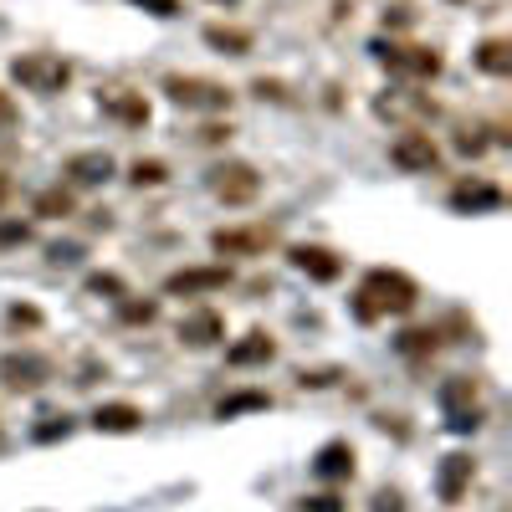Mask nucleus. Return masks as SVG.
<instances>
[{
    "label": "nucleus",
    "instance_id": "13",
    "mask_svg": "<svg viewBox=\"0 0 512 512\" xmlns=\"http://www.w3.org/2000/svg\"><path fill=\"white\" fill-rule=\"evenodd\" d=\"M139 425H144V410L128 400H108L93 410V431H103V436H134Z\"/></svg>",
    "mask_w": 512,
    "mask_h": 512
},
{
    "label": "nucleus",
    "instance_id": "42",
    "mask_svg": "<svg viewBox=\"0 0 512 512\" xmlns=\"http://www.w3.org/2000/svg\"><path fill=\"white\" fill-rule=\"evenodd\" d=\"M451 6H461V0H451Z\"/></svg>",
    "mask_w": 512,
    "mask_h": 512
},
{
    "label": "nucleus",
    "instance_id": "23",
    "mask_svg": "<svg viewBox=\"0 0 512 512\" xmlns=\"http://www.w3.org/2000/svg\"><path fill=\"white\" fill-rule=\"evenodd\" d=\"M395 349H400L405 359H431V354L441 349V333H436V328H405V333L395 338Z\"/></svg>",
    "mask_w": 512,
    "mask_h": 512
},
{
    "label": "nucleus",
    "instance_id": "37",
    "mask_svg": "<svg viewBox=\"0 0 512 512\" xmlns=\"http://www.w3.org/2000/svg\"><path fill=\"white\" fill-rule=\"evenodd\" d=\"M200 139H205V144H226V139H231V123H205Z\"/></svg>",
    "mask_w": 512,
    "mask_h": 512
},
{
    "label": "nucleus",
    "instance_id": "33",
    "mask_svg": "<svg viewBox=\"0 0 512 512\" xmlns=\"http://www.w3.org/2000/svg\"><path fill=\"white\" fill-rule=\"evenodd\" d=\"M303 512H344V502L333 492H318V497H303Z\"/></svg>",
    "mask_w": 512,
    "mask_h": 512
},
{
    "label": "nucleus",
    "instance_id": "30",
    "mask_svg": "<svg viewBox=\"0 0 512 512\" xmlns=\"http://www.w3.org/2000/svg\"><path fill=\"white\" fill-rule=\"evenodd\" d=\"M88 292H103V297H128L123 277H113V272H93V277H88Z\"/></svg>",
    "mask_w": 512,
    "mask_h": 512
},
{
    "label": "nucleus",
    "instance_id": "7",
    "mask_svg": "<svg viewBox=\"0 0 512 512\" xmlns=\"http://www.w3.org/2000/svg\"><path fill=\"white\" fill-rule=\"evenodd\" d=\"M47 379H52V364L41 359V354H6V359H0V384H6V390H16V395L41 390Z\"/></svg>",
    "mask_w": 512,
    "mask_h": 512
},
{
    "label": "nucleus",
    "instance_id": "15",
    "mask_svg": "<svg viewBox=\"0 0 512 512\" xmlns=\"http://www.w3.org/2000/svg\"><path fill=\"white\" fill-rule=\"evenodd\" d=\"M272 226H251V231H216L210 236V246H216L221 256H262L272 246Z\"/></svg>",
    "mask_w": 512,
    "mask_h": 512
},
{
    "label": "nucleus",
    "instance_id": "11",
    "mask_svg": "<svg viewBox=\"0 0 512 512\" xmlns=\"http://www.w3.org/2000/svg\"><path fill=\"white\" fill-rule=\"evenodd\" d=\"M287 262L303 277H313V282H338V277H344V262H338L328 246H292Z\"/></svg>",
    "mask_w": 512,
    "mask_h": 512
},
{
    "label": "nucleus",
    "instance_id": "3",
    "mask_svg": "<svg viewBox=\"0 0 512 512\" xmlns=\"http://www.w3.org/2000/svg\"><path fill=\"white\" fill-rule=\"evenodd\" d=\"M164 93H169V103H180L190 113H226L231 108V88H226V82L190 77V72H169L164 77Z\"/></svg>",
    "mask_w": 512,
    "mask_h": 512
},
{
    "label": "nucleus",
    "instance_id": "14",
    "mask_svg": "<svg viewBox=\"0 0 512 512\" xmlns=\"http://www.w3.org/2000/svg\"><path fill=\"white\" fill-rule=\"evenodd\" d=\"M472 477H477V461L466 456V451H451V456L441 461V477H436L441 502H461V492L472 487Z\"/></svg>",
    "mask_w": 512,
    "mask_h": 512
},
{
    "label": "nucleus",
    "instance_id": "4",
    "mask_svg": "<svg viewBox=\"0 0 512 512\" xmlns=\"http://www.w3.org/2000/svg\"><path fill=\"white\" fill-rule=\"evenodd\" d=\"M205 185H210V195L226 200V205H251L256 195H262V175H256L246 159H226V164H216V169L205 175Z\"/></svg>",
    "mask_w": 512,
    "mask_h": 512
},
{
    "label": "nucleus",
    "instance_id": "21",
    "mask_svg": "<svg viewBox=\"0 0 512 512\" xmlns=\"http://www.w3.org/2000/svg\"><path fill=\"white\" fill-rule=\"evenodd\" d=\"M477 67H482L487 77H507V72H512V41L487 36L482 47H477Z\"/></svg>",
    "mask_w": 512,
    "mask_h": 512
},
{
    "label": "nucleus",
    "instance_id": "9",
    "mask_svg": "<svg viewBox=\"0 0 512 512\" xmlns=\"http://www.w3.org/2000/svg\"><path fill=\"white\" fill-rule=\"evenodd\" d=\"M221 338H226V318L216 308H195V313L180 318V344L185 349H216Z\"/></svg>",
    "mask_w": 512,
    "mask_h": 512
},
{
    "label": "nucleus",
    "instance_id": "19",
    "mask_svg": "<svg viewBox=\"0 0 512 512\" xmlns=\"http://www.w3.org/2000/svg\"><path fill=\"white\" fill-rule=\"evenodd\" d=\"M31 210H36L41 221H67L72 210H77V200H72V185H52V190H41Z\"/></svg>",
    "mask_w": 512,
    "mask_h": 512
},
{
    "label": "nucleus",
    "instance_id": "16",
    "mask_svg": "<svg viewBox=\"0 0 512 512\" xmlns=\"http://www.w3.org/2000/svg\"><path fill=\"white\" fill-rule=\"evenodd\" d=\"M313 477H323V482H349V477H354V446H349V441H328V446H318V456H313Z\"/></svg>",
    "mask_w": 512,
    "mask_h": 512
},
{
    "label": "nucleus",
    "instance_id": "6",
    "mask_svg": "<svg viewBox=\"0 0 512 512\" xmlns=\"http://www.w3.org/2000/svg\"><path fill=\"white\" fill-rule=\"evenodd\" d=\"M390 159L405 169V175H431V169L441 164V149L431 134H420V128H405V134L390 144Z\"/></svg>",
    "mask_w": 512,
    "mask_h": 512
},
{
    "label": "nucleus",
    "instance_id": "20",
    "mask_svg": "<svg viewBox=\"0 0 512 512\" xmlns=\"http://www.w3.org/2000/svg\"><path fill=\"white\" fill-rule=\"evenodd\" d=\"M205 41L210 47H216L221 57H246L251 52V31H241V26H205Z\"/></svg>",
    "mask_w": 512,
    "mask_h": 512
},
{
    "label": "nucleus",
    "instance_id": "8",
    "mask_svg": "<svg viewBox=\"0 0 512 512\" xmlns=\"http://www.w3.org/2000/svg\"><path fill=\"white\" fill-rule=\"evenodd\" d=\"M62 175H67V185H82V190L108 185V180H113V154H108V149H77V154L62 164Z\"/></svg>",
    "mask_w": 512,
    "mask_h": 512
},
{
    "label": "nucleus",
    "instance_id": "5",
    "mask_svg": "<svg viewBox=\"0 0 512 512\" xmlns=\"http://www.w3.org/2000/svg\"><path fill=\"white\" fill-rule=\"evenodd\" d=\"M374 57H379L384 67H390V72H400V77H415V82H431V77H441V67H446L436 47H395V41H390V47L379 41V47H374Z\"/></svg>",
    "mask_w": 512,
    "mask_h": 512
},
{
    "label": "nucleus",
    "instance_id": "10",
    "mask_svg": "<svg viewBox=\"0 0 512 512\" xmlns=\"http://www.w3.org/2000/svg\"><path fill=\"white\" fill-rule=\"evenodd\" d=\"M231 282V267H185V272H169L164 292L169 297H195V292H221Z\"/></svg>",
    "mask_w": 512,
    "mask_h": 512
},
{
    "label": "nucleus",
    "instance_id": "26",
    "mask_svg": "<svg viewBox=\"0 0 512 512\" xmlns=\"http://www.w3.org/2000/svg\"><path fill=\"white\" fill-rule=\"evenodd\" d=\"M487 149H492L487 128H461V134H456V154H466V159H482Z\"/></svg>",
    "mask_w": 512,
    "mask_h": 512
},
{
    "label": "nucleus",
    "instance_id": "41",
    "mask_svg": "<svg viewBox=\"0 0 512 512\" xmlns=\"http://www.w3.org/2000/svg\"><path fill=\"white\" fill-rule=\"evenodd\" d=\"M0 446H6V431H0Z\"/></svg>",
    "mask_w": 512,
    "mask_h": 512
},
{
    "label": "nucleus",
    "instance_id": "31",
    "mask_svg": "<svg viewBox=\"0 0 512 512\" xmlns=\"http://www.w3.org/2000/svg\"><path fill=\"white\" fill-rule=\"evenodd\" d=\"M26 241H31L26 221H0V251H6V246H26Z\"/></svg>",
    "mask_w": 512,
    "mask_h": 512
},
{
    "label": "nucleus",
    "instance_id": "17",
    "mask_svg": "<svg viewBox=\"0 0 512 512\" xmlns=\"http://www.w3.org/2000/svg\"><path fill=\"white\" fill-rule=\"evenodd\" d=\"M507 195H502V185H492V180H461L456 190H451V205L456 210H497Z\"/></svg>",
    "mask_w": 512,
    "mask_h": 512
},
{
    "label": "nucleus",
    "instance_id": "2",
    "mask_svg": "<svg viewBox=\"0 0 512 512\" xmlns=\"http://www.w3.org/2000/svg\"><path fill=\"white\" fill-rule=\"evenodd\" d=\"M11 77L21 82L26 93H62L67 82H72V62L62 57V52H21L16 62H11Z\"/></svg>",
    "mask_w": 512,
    "mask_h": 512
},
{
    "label": "nucleus",
    "instance_id": "34",
    "mask_svg": "<svg viewBox=\"0 0 512 512\" xmlns=\"http://www.w3.org/2000/svg\"><path fill=\"white\" fill-rule=\"evenodd\" d=\"M333 379H338V369H313V374L303 369V379H297V384H303V390H323V384H333Z\"/></svg>",
    "mask_w": 512,
    "mask_h": 512
},
{
    "label": "nucleus",
    "instance_id": "38",
    "mask_svg": "<svg viewBox=\"0 0 512 512\" xmlns=\"http://www.w3.org/2000/svg\"><path fill=\"white\" fill-rule=\"evenodd\" d=\"M256 98H277V103H287V88H282V82H267V77H256Z\"/></svg>",
    "mask_w": 512,
    "mask_h": 512
},
{
    "label": "nucleus",
    "instance_id": "39",
    "mask_svg": "<svg viewBox=\"0 0 512 512\" xmlns=\"http://www.w3.org/2000/svg\"><path fill=\"white\" fill-rule=\"evenodd\" d=\"M6 123H16V103H11L6 88H0V128H6Z\"/></svg>",
    "mask_w": 512,
    "mask_h": 512
},
{
    "label": "nucleus",
    "instance_id": "24",
    "mask_svg": "<svg viewBox=\"0 0 512 512\" xmlns=\"http://www.w3.org/2000/svg\"><path fill=\"white\" fill-rule=\"evenodd\" d=\"M246 410H272V395H267V390H241V395H226V400L216 405V420H236V415H246Z\"/></svg>",
    "mask_w": 512,
    "mask_h": 512
},
{
    "label": "nucleus",
    "instance_id": "28",
    "mask_svg": "<svg viewBox=\"0 0 512 512\" xmlns=\"http://www.w3.org/2000/svg\"><path fill=\"white\" fill-rule=\"evenodd\" d=\"M482 420H487V410L482 405H472V410H456V415H446V425L456 436H472V431H482Z\"/></svg>",
    "mask_w": 512,
    "mask_h": 512
},
{
    "label": "nucleus",
    "instance_id": "27",
    "mask_svg": "<svg viewBox=\"0 0 512 512\" xmlns=\"http://www.w3.org/2000/svg\"><path fill=\"white\" fill-rule=\"evenodd\" d=\"M118 318H123V323H154V318H159V303H139V297H118Z\"/></svg>",
    "mask_w": 512,
    "mask_h": 512
},
{
    "label": "nucleus",
    "instance_id": "36",
    "mask_svg": "<svg viewBox=\"0 0 512 512\" xmlns=\"http://www.w3.org/2000/svg\"><path fill=\"white\" fill-rule=\"evenodd\" d=\"M134 6H144L149 16H180V0H134Z\"/></svg>",
    "mask_w": 512,
    "mask_h": 512
},
{
    "label": "nucleus",
    "instance_id": "18",
    "mask_svg": "<svg viewBox=\"0 0 512 512\" xmlns=\"http://www.w3.org/2000/svg\"><path fill=\"white\" fill-rule=\"evenodd\" d=\"M103 113H113V118L128 123V128H144V123H149V103H144L139 93H123V88L103 93Z\"/></svg>",
    "mask_w": 512,
    "mask_h": 512
},
{
    "label": "nucleus",
    "instance_id": "12",
    "mask_svg": "<svg viewBox=\"0 0 512 512\" xmlns=\"http://www.w3.org/2000/svg\"><path fill=\"white\" fill-rule=\"evenodd\" d=\"M277 359V338L262 333V328H251L246 338H236V344L226 349V364L231 369H251V364H272Z\"/></svg>",
    "mask_w": 512,
    "mask_h": 512
},
{
    "label": "nucleus",
    "instance_id": "32",
    "mask_svg": "<svg viewBox=\"0 0 512 512\" xmlns=\"http://www.w3.org/2000/svg\"><path fill=\"white\" fill-rule=\"evenodd\" d=\"M6 323H16V328H41V313H36L31 303H16V308L6 313Z\"/></svg>",
    "mask_w": 512,
    "mask_h": 512
},
{
    "label": "nucleus",
    "instance_id": "22",
    "mask_svg": "<svg viewBox=\"0 0 512 512\" xmlns=\"http://www.w3.org/2000/svg\"><path fill=\"white\" fill-rule=\"evenodd\" d=\"M477 405V379H466V374H451L441 384V410L456 415V410H472Z\"/></svg>",
    "mask_w": 512,
    "mask_h": 512
},
{
    "label": "nucleus",
    "instance_id": "25",
    "mask_svg": "<svg viewBox=\"0 0 512 512\" xmlns=\"http://www.w3.org/2000/svg\"><path fill=\"white\" fill-rule=\"evenodd\" d=\"M128 180H134L139 190H144V185H164V180H169V164H164V159H134Z\"/></svg>",
    "mask_w": 512,
    "mask_h": 512
},
{
    "label": "nucleus",
    "instance_id": "40",
    "mask_svg": "<svg viewBox=\"0 0 512 512\" xmlns=\"http://www.w3.org/2000/svg\"><path fill=\"white\" fill-rule=\"evenodd\" d=\"M11 200V175H0V205Z\"/></svg>",
    "mask_w": 512,
    "mask_h": 512
},
{
    "label": "nucleus",
    "instance_id": "1",
    "mask_svg": "<svg viewBox=\"0 0 512 512\" xmlns=\"http://www.w3.org/2000/svg\"><path fill=\"white\" fill-rule=\"evenodd\" d=\"M415 303H420L415 277H405V272H395V267H374V272L364 277V287L354 292V318H359V323L390 318V313L405 318Z\"/></svg>",
    "mask_w": 512,
    "mask_h": 512
},
{
    "label": "nucleus",
    "instance_id": "35",
    "mask_svg": "<svg viewBox=\"0 0 512 512\" xmlns=\"http://www.w3.org/2000/svg\"><path fill=\"white\" fill-rule=\"evenodd\" d=\"M374 512H405V497L384 487V492H374Z\"/></svg>",
    "mask_w": 512,
    "mask_h": 512
},
{
    "label": "nucleus",
    "instance_id": "29",
    "mask_svg": "<svg viewBox=\"0 0 512 512\" xmlns=\"http://www.w3.org/2000/svg\"><path fill=\"white\" fill-rule=\"evenodd\" d=\"M72 436V415H47V425H36V441H67Z\"/></svg>",
    "mask_w": 512,
    "mask_h": 512
}]
</instances>
